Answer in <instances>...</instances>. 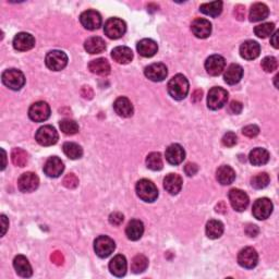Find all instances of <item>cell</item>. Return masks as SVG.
Wrapping results in <instances>:
<instances>
[{
    "label": "cell",
    "instance_id": "obj_30",
    "mask_svg": "<svg viewBox=\"0 0 279 279\" xmlns=\"http://www.w3.org/2000/svg\"><path fill=\"white\" fill-rule=\"evenodd\" d=\"M84 48L86 52L91 55L100 54L106 49V43L103 39H101V37L93 36L85 41Z\"/></svg>",
    "mask_w": 279,
    "mask_h": 279
},
{
    "label": "cell",
    "instance_id": "obj_53",
    "mask_svg": "<svg viewBox=\"0 0 279 279\" xmlns=\"http://www.w3.org/2000/svg\"><path fill=\"white\" fill-rule=\"evenodd\" d=\"M234 16H236L238 20H240V21L243 20L245 17V8L243 7V6L239 5L236 8H234Z\"/></svg>",
    "mask_w": 279,
    "mask_h": 279
},
{
    "label": "cell",
    "instance_id": "obj_45",
    "mask_svg": "<svg viewBox=\"0 0 279 279\" xmlns=\"http://www.w3.org/2000/svg\"><path fill=\"white\" fill-rule=\"evenodd\" d=\"M62 185L67 189H75L79 186V179L74 174H69L65 177V179L62 181Z\"/></svg>",
    "mask_w": 279,
    "mask_h": 279
},
{
    "label": "cell",
    "instance_id": "obj_15",
    "mask_svg": "<svg viewBox=\"0 0 279 279\" xmlns=\"http://www.w3.org/2000/svg\"><path fill=\"white\" fill-rule=\"evenodd\" d=\"M145 77L153 82H162L166 79L168 74L167 67L164 63H153L145 68Z\"/></svg>",
    "mask_w": 279,
    "mask_h": 279
},
{
    "label": "cell",
    "instance_id": "obj_20",
    "mask_svg": "<svg viewBox=\"0 0 279 279\" xmlns=\"http://www.w3.org/2000/svg\"><path fill=\"white\" fill-rule=\"evenodd\" d=\"M165 156L170 165H179L186 158V152L179 144H171L165 152Z\"/></svg>",
    "mask_w": 279,
    "mask_h": 279
},
{
    "label": "cell",
    "instance_id": "obj_36",
    "mask_svg": "<svg viewBox=\"0 0 279 279\" xmlns=\"http://www.w3.org/2000/svg\"><path fill=\"white\" fill-rule=\"evenodd\" d=\"M200 10L202 14H204L209 17H213V18H216L221 14V11H223V3L213 2V3L203 4V5H201Z\"/></svg>",
    "mask_w": 279,
    "mask_h": 279
},
{
    "label": "cell",
    "instance_id": "obj_21",
    "mask_svg": "<svg viewBox=\"0 0 279 279\" xmlns=\"http://www.w3.org/2000/svg\"><path fill=\"white\" fill-rule=\"evenodd\" d=\"M261 53V46L255 41H246L240 46V55L245 60L256 59Z\"/></svg>",
    "mask_w": 279,
    "mask_h": 279
},
{
    "label": "cell",
    "instance_id": "obj_31",
    "mask_svg": "<svg viewBox=\"0 0 279 279\" xmlns=\"http://www.w3.org/2000/svg\"><path fill=\"white\" fill-rule=\"evenodd\" d=\"M216 178L217 181L223 186H229L231 183L236 180V173L230 166H220L217 169L216 173Z\"/></svg>",
    "mask_w": 279,
    "mask_h": 279
},
{
    "label": "cell",
    "instance_id": "obj_29",
    "mask_svg": "<svg viewBox=\"0 0 279 279\" xmlns=\"http://www.w3.org/2000/svg\"><path fill=\"white\" fill-rule=\"evenodd\" d=\"M112 59L120 65H126L132 61L133 59V53L129 47L125 46H118L112 49L111 52Z\"/></svg>",
    "mask_w": 279,
    "mask_h": 279
},
{
    "label": "cell",
    "instance_id": "obj_19",
    "mask_svg": "<svg viewBox=\"0 0 279 279\" xmlns=\"http://www.w3.org/2000/svg\"><path fill=\"white\" fill-rule=\"evenodd\" d=\"M35 46V39L29 33H19L14 39V47L18 52H28Z\"/></svg>",
    "mask_w": 279,
    "mask_h": 279
},
{
    "label": "cell",
    "instance_id": "obj_22",
    "mask_svg": "<svg viewBox=\"0 0 279 279\" xmlns=\"http://www.w3.org/2000/svg\"><path fill=\"white\" fill-rule=\"evenodd\" d=\"M182 183V178L179 175L169 174L164 179V188L171 195H176L181 191Z\"/></svg>",
    "mask_w": 279,
    "mask_h": 279
},
{
    "label": "cell",
    "instance_id": "obj_13",
    "mask_svg": "<svg viewBox=\"0 0 279 279\" xmlns=\"http://www.w3.org/2000/svg\"><path fill=\"white\" fill-rule=\"evenodd\" d=\"M258 262V255L253 248H244L238 254V263L244 268H254Z\"/></svg>",
    "mask_w": 279,
    "mask_h": 279
},
{
    "label": "cell",
    "instance_id": "obj_14",
    "mask_svg": "<svg viewBox=\"0 0 279 279\" xmlns=\"http://www.w3.org/2000/svg\"><path fill=\"white\" fill-rule=\"evenodd\" d=\"M226 66V60L224 57L219 55H213L208 57L205 61V69L209 75L212 77H217L221 72L224 71Z\"/></svg>",
    "mask_w": 279,
    "mask_h": 279
},
{
    "label": "cell",
    "instance_id": "obj_52",
    "mask_svg": "<svg viewBox=\"0 0 279 279\" xmlns=\"http://www.w3.org/2000/svg\"><path fill=\"white\" fill-rule=\"evenodd\" d=\"M258 232H259V230H258L257 226H255V225H251V224H249L248 226L245 227V233L248 234V236L251 237V238L256 237L257 234H258Z\"/></svg>",
    "mask_w": 279,
    "mask_h": 279
},
{
    "label": "cell",
    "instance_id": "obj_8",
    "mask_svg": "<svg viewBox=\"0 0 279 279\" xmlns=\"http://www.w3.org/2000/svg\"><path fill=\"white\" fill-rule=\"evenodd\" d=\"M115 249L116 244L113 240L107 236H100L94 241V251L101 258L108 257Z\"/></svg>",
    "mask_w": 279,
    "mask_h": 279
},
{
    "label": "cell",
    "instance_id": "obj_57",
    "mask_svg": "<svg viewBox=\"0 0 279 279\" xmlns=\"http://www.w3.org/2000/svg\"><path fill=\"white\" fill-rule=\"evenodd\" d=\"M202 94H203L202 91H200V90L196 91V92L194 93V95H193V100H194V101H198V100L202 99Z\"/></svg>",
    "mask_w": 279,
    "mask_h": 279
},
{
    "label": "cell",
    "instance_id": "obj_2",
    "mask_svg": "<svg viewBox=\"0 0 279 279\" xmlns=\"http://www.w3.org/2000/svg\"><path fill=\"white\" fill-rule=\"evenodd\" d=\"M3 83L10 90L19 91L25 84L24 74L18 69H8L3 73Z\"/></svg>",
    "mask_w": 279,
    "mask_h": 279
},
{
    "label": "cell",
    "instance_id": "obj_54",
    "mask_svg": "<svg viewBox=\"0 0 279 279\" xmlns=\"http://www.w3.org/2000/svg\"><path fill=\"white\" fill-rule=\"evenodd\" d=\"M81 94H82V96H83L86 99H92L93 98V95H94L93 90H92L90 86H83V87H82Z\"/></svg>",
    "mask_w": 279,
    "mask_h": 279
},
{
    "label": "cell",
    "instance_id": "obj_10",
    "mask_svg": "<svg viewBox=\"0 0 279 279\" xmlns=\"http://www.w3.org/2000/svg\"><path fill=\"white\" fill-rule=\"evenodd\" d=\"M229 201L232 208L237 212H243L249 205V196L240 189H231L229 191Z\"/></svg>",
    "mask_w": 279,
    "mask_h": 279
},
{
    "label": "cell",
    "instance_id": "obj_37",
    "mask_svg": "<svg viewBox=\"0 0 279 279\" xmlns=\"http://www.w3.org/2000/svg\"><path fill=\"white\" fill-rule=\"evenodd\" d=\"M62 151L70 160H79V158H81L82 155H83V150H82L80 145L72 142H67L63 144Z\"/></svg>",
    "mask_w": 279,
    "mask_h": 279
},
{
    "label": "cell",
    "instance_id": "obj_33",
    "mask_svg": "<svg viewBox=\"0 0 279 279\" xmlns=\"http://www.w3.org/2000/svg\"><path fill=\"white\" fill-rule=\"evenodd\" d=\"M268 15H269V10L267 8V6L261 3H257L251 7L249 18L251 22H258V21L265 20V19L268 17Z\"/></svg>",
    "mask_w": 279,
    "mask_h": 279
},
{
    "label": "cell",
    "instance_id": "obj_32",
    "mask_svg": "<svg viewBox=\"0 0 279 279\" xmlns=\"http://www.w3.org/2000/svg\"><path fill=\"white\" fill-rule=\"evenodd\" d=\"M88 69H90V71L92 73L101 75V77H105V75H108L110 73L109 62L104 58L92 60L90 63H88Z\"/></svg>",
    "mask_w": 279,
    "mask_h": 279
},
{
    "label": "cell",
    "instance_id": "obj_39",
    "mask_svg": "<svg viewBox=\"0 0 279 279\" xmlns=\"http://www.w3.org/2000/svg\"><path fill=\"white\" fill-rule=\"evenodd\" d=\"M148 266H149L148 257L142 255V254H140V255H136L134 258L132 259L131 270L134 272V274H141V272L147 270Z\"/></svg>",
    "mask_w": 279,
    "mask_h": 279
},
{
    "label": "cell",
    "instance_id": "obj_43",
    "mask_svg": "<svg viewBox=\"0 0 279 279\" xmlns=\"http://www.w3.org/2000/svg\"><path fill=\"white\" fill-rule=\"evenodd\" d=\"M269 176L266 174V173H262V174H258L256 176L253 177L251 179V185L254 189H264L268 186L269 183Z\"/></svg>",
    "mask_w": 279,
    "mask_h": 279
},
{
    "label": "cell",
    "instance_id": "obj_23",
    "mask_svg": "<svg viewBox=\"0 0 279 279\" xmlns=\"http://www.w3.org/2000/svg\"><path fill=\"white\" fill-rule=\"evenodd\" d=\"M243 77V69L237 63H232L227 68L226 72L224 74V80L227 84L234 85L239 83Z\"/></svg>",
    "mask_w": 279,
    "mask_h": 279
},
{
    "label": "cell",
    "instance_id": "obj_25",
    "mask_svg": "<svg viewBox=\"0 0 279 279\" xmlns=\"http://www.w3.org/2000/svg\"><path fill=\"white\" fill-rule=\"evenodd\" d=\"M126 267H128L126 259L121 254L116 255L109 263V270L111 274L116 277L124 276L126 272Z\"/></svg>",
    "mask_w": 279,
    "mask_h": 279
},
{
    "label": "cell",
    "instance_id": "obj_47",
    "mask_svg": "<svg viewBox=\"0 0 279 279\" xmlns=\"http://www.w3.org/2000/svg\"><path fill=\"white\" fill-rule=\"evenodd\" d=\"M242 133L248 137H255L259 133V128L255 124L246 125L242 129Z\"/></svg>",
    "mask_w": 279,
    "mask_h": 279
},
{
    "label": "cell",
    "instance_id": "obj_40",
    "mask_svg": "<svg viewBox=\"0 0 279 279\" xmlns=\"http://www.w3.org/2000/svg\"><path fill=\"white\" fill-rule=\"evenodd\" d=\"M147 166L151 170H154V171L162 170L163 166H164L162 155L160 153H156V152H154V153H151L147 157Z\"/></svg>",
    "mask_w": 279,
    "mask_h": 279
},
{
    "label": "cell",
    "instance_id": "obj_51",
    "mask_svg": "<svg viewBox=\"0 0 279 279\" xmlns=\"http://www.w3.org/2000/svg\"><path fill=\"white\" fill-rule=\"evenodd\" d=\"M50 258H52V262H53L54 264L58 265V266L62 265L63 262H65V257H63L62 253L59 252V251L54 252L53 254H52V256H50Z\"/></svg>",
    "mask_w": 279,
    "mask_h": 279
},
{
    "label": "cell",
    "instance_id": "obj_46",
    "mask_svg": "<svg viewBox=\"0 0 279 279\" xmlns=\"http://www.w3.org/2000/svg\"><path fill=\"white\" fill-rule=\"evenodd\" d=\"M237 135L233 132H227L223 137V144L226 148H232L237 144Z\"/></svg>",
    "mask_w": 279,
    "mask_h": 279
},
{
    "label": "cell",
    "instance_id": "obj_58",
    "mask_svg": "<svg viewBox=\"0 0 279 279\" xmlns=\"http://www.w3.org/2000/svg\"><path fill=\"white\" fill-rule=\"evenodd\" d=\"M2 152H3V160H4V164H3V167H2V169L4 170V169H5V167H6V152H5L4 150H2Z\"/></svg>",
    "mask_w": 279,
    "mask_h": 279
},
{
    "label": "cell",
    "instance_id": "obj_12",
    "mask_svg": "<svg viewBox=\"0 0 279 279\" xmlns=\"http://www.w3.org/2000/svg\"><path fill=\"white\" fill-rule=\"evenodd\" d=\"M39 186H40L39 177L33 173H25L18 180L19 190L23 193L33 192L39 188Z\"/></svg>",
    "mask_w": 279,
    "mask_h": 279
},
{
    "label": "cell",
    "instance_id": "obj_9",
    "mask_svg": "<svg viewBox=\"0 0 279 279\" xmlns=\"http://www.w3.org/2000/svg\"><path fill=\"white\" fill-rule=\"evenodd\" d=\"M29 116L35 122L46 121L50 116V107L45 101H36L30 107Z\"/></svg>",
    "mask_w": 279,
    "mask_h": 279
},
{
    "label": "cell",
    "instance_id": "obj_11",
    "mask_svg": "<svg viewBox=\"0 0 279 279\" xmlns=\"http://www.w3.org/2000/svg\"><path fill=\"white\" fill-rule=\"evenodd\" d=\"M271 212H272V203L267 198L258 199L255 201L254 204H253V208H252L253 216L258 220H264L266 218H268L270 216Z\"/></svg>",
    "mask_w": 279,
    "mask_h": 279
},
{
    "label": "cell",
    "instance_id": "obj_55",
    "mask_svg": "<svg viewBox=\"0 0 279 279\" xmlns=\"http://www.w3.org/2000/svg\"><path fill=\"white\" fill-rule=\"evenodd\" d=\"M2 224H3V233L2 234L3 236H5L6 232H7L8 227H9V221L5 215H2Z\"/></svg>",
    "mask_w": 279,
    "mask_h": 279
},
{
    "label": "cell",
    "instance_id": "obj_1",
    "mask_svg": "<svg viewBox=\"0 0 279 279\" xmlns=\"http://www.w3.org/2000/svg\"><path fill=\"white\" fill-rule=\"evenodd\" d=\"M168 93L171 97L176 100H182L186 98L189 93V82L188 79L182 74H177L173 79H170L167 86Z\"/></svg>",
    "mask_w": 279,
    "mask_h": 279
},
{
    "label": "cell",
    "instance_id": "obj_42",
    "mask_svg": "<svg viewBox=\"0 0 279 279\" xmlns=\"http://www.w3.org/2000/svg\"><path fill=\"white\" fill-rule=\"evenodd\" d=\"M275 30V24L274 23H262L257 25L254 29V33L259 39H266L269 35L272 34V32Z\"/></svg>",
    "mask_w": 279,
    "mask_h": 279
},
{
    "label": "cell",
    "instance_id": "obj_35",
    "mask_svg": "<svg viewBox=\"0 0 279 279\" xmlns=\"http://www.w3.org/2000/svg\"><path fill=\"white\" fill-rule=\"evenodd\" d=\"M224 233V225L219 220L212 219L206 224V236L209 239H218Z\"/></svg>",
    "mask_w": 279,
    "mask_h": 279
},
{
    "label": "cell",
    "instance_id": "obj_38",
    "mask_svg": "<svg viewBox=\"0 0 279 279\" xmlns=\"http://www.w3.org/2000/svg\"><path fill=\"white\" fill-rule=\"evenodd\" d=\"M11 161L18 167L27 166L29 161L28 153L22 149H14L11 152Z\"/></svg>",
    "mask_w": 279,
    "mask_h": 279
},
{
    "label": "cell",
    "instance_id": "obj_24",
    "mask_svg": "<svg viewBox=\"0 0 279 279\" xmlns=\"http://www.w3.org/2000/svg\"><path fill=\"white\" fill-rule=\"evenodd\" d=\"M113 109L117 115L123 118H129L133 115V106L131 101L126 97H119L113 103Z\"/></svg>",
    "mask_w": 279,
    "mask_h": 279
},
{
    "label": "cell",
    "instance_id": "obj_34",
    "mask_svg": "<svg viewBox=\"0 0 279 279\" xmlns=\"http://www.w3.org/2000/svg\"><path fill=\"white\" fill-rule=\"evenodd\" d=\"M249 160L253 166H263V165L268 163L269 153L265 149L257 148L251 151V153L249 155Z\"/></svg>",
    "mask_w": 279,
    "mask_h": 279
},
{
    "label": "cell",
    "instance_id": "obj_16",
    "mask_svg": "<svg viewBox=\"0 0 279 279\" xmlns=\"http://www.w3.org/2000/svg\"><path fill=\"white\" fill-rule=\"evenodd\" d=\"M80 22L86 30L94 31L99 29L101 25V17L97 11L87 10L81 15Z\"/></svg>",
    "mask_w": 279,
    "mask_h": 279
},
{
    "label": "cell",
    "instance_id": "obj_49",
    "mask_svg": "<svg viewBox=\"0 0 279 279\" xmlns=\"http://www.w3.org/2000/svg\"><path fill=\"white\" fill-rule=\"evenodd\" d=\"M242 109L243 106L238 100H232L229 105V108H228V110H229V112L232 113V115H239V113L242 111Z\"/></svg>",
    "mask_w": 279,
    "mask_h": 279
},
{
    "label": "cell",
    "instance_id": "obj_56",
    "mask_svg": "<svg viewBox=\"0 0 279 279\" xmlns=\"http://www.w3.org/2000/svg\"><path fill=\"white\" fill-rule=\"evenodd\" d=\"M278 34H279V32L276 31L274 34L271 35V39H270V44L272 46H274V48H278L279 47V43H278Z\"/></svg>",
    "mask_w": 279,
    "mask_h": 279
},
{
    "label": "cell",
    "instance_id": "obj_18",
    "mask_svg": "<svg viewBox=\"0 0 279 279\" xmlns=\"http://www.w3.org/2000/svg\"><path fill=\"white\" fill-rule=\"evenodd\" d=\"M192 33L198 39H207L212 33V24L206 19H195L191 24Z\"/></svg>",
    "mask_w": 279,
    "mask_h": 279
},
{
    "label": "cell",
    "instance_id": "obj_5",
    "mask_svg": "<svg viewBox=\"0 0 279 279\" xmlns=\"http://www.w3.org/2000/svg\"><path fill=\"white\" fill-rule=\"evenodd\" d=\"M58 132L52 125H44L37 130L35 140L42 147H52L58 141Z\"/></svg>",
    "mask_w": 279,
    "mask_h": 279
},
{
    "label": "cell",
    "instance_id": "obj_7",
    "mask_svg": "<svg viewBox=\"0 0 279 279\" xmlns=\"http://www.w3.org/2000/svg\"><path fill=\"white\" fill-rule=\"evenodd\" d=\"M45 63L47 68L53 71H60L68 65V56L61 50H53L47 54Z\"/></svg>",
    "mask_w": 279,
    "mask_h": 279
},
{
    "label": "cell",
    "instance_id": "obj_26",
    "mask_svg": "<svg viewBox=\"0 0 279 279\" xmlns=\"http://www.w3.org/2000/svg\"><path fill=\"white\" fill-rule=\"evenodd\" d=\"M136 49L138 54L145 58H151L153 57L158 50V46L156 42L150 39H144L142 41H140L136 45Z\"/></svg>",
    "mask_w": 279,
    "mask_h": 279
},
{
    "label": "cell",
    "instance_id": "obj_28",
    "mask_svg": "<svg viewBox=\"0 0 279 279\" xmlns=\"http://www.w3.org/2000/svg\"><path fill=\"white\" fill-rule=\"evenodd\" d=\"M144 232V225L141 220L132 219L125 228V234L129 240L136 241L141 239Z\"/></svg>",
    "mask_w": 279,
    "mask_h": 279
},
{
    "label": "cell",
    "instance_id": "obj_48",
    "mask_svg": "<svg viewBox=\"0 0 279 279\" xmlns=\"http://www.w3.org/2000/svg\"><path fill=\"white\" fill-rule=\"evenodd\" d=\"M123 215L119 212H113L109 216V223L113 226H120L123 223Z\"/></svg>",
    "mask_w": 279,
    "mask_h": 279
},
{
    "label": "cell",
    "instance_id": "obj_50",
    "mask_svg": "<svg viewBox=\"0 0 279 279\" xmlns=\"http://www.w3.org/2000/svg\"><path fill=\"white\" fill-rule=\"evenodd\" d=\"M199 171V167H198V165L194 164V163H188L186 165V167H185V173L189 176V177H191V176H194L196 173Z\"/></svg>",
    "mask_w": 279,
    "mask_h": 279
},
{
    "label": "cell",
    "instance_id": "obj_27",
    "mask_svg": "<svg viewBox=\"0 0 279 279\" xmlns=\"http://www.w3.org/2000/svg\"><path fill=\"white\" fill-rule=\"evenodd\" d=\"M14 266L15 269L18 272V275H20L21 277L29 278L33 274V270H32V266L30 262L28 261V258L23 255H18L14 259Z\"/></svg>",
    "mask_w": 279,
    "mask_h": 279
},
{
    "label": "cell",
    "instance_id": "obj_44",
    "mask_svg": "<svg viewBox=\"0 0 279 279\" xmlns=\"http://www.w3.org/2000/svg\"><path fill=\"white\" fill-rule=\"evenodd\" d=\"M261 65L266 72H272L277 69L278 62L275 57H265V58L262 60Z\"/></svg>",
    "mask_w": 279,
    "mask_h": 279
},
{
    "label": "cell",
    "instance_id": "obj_4",
    "mask_svg": "<svg viewBox=\"0 0 279 279\" xmlns=\"http://www.w3.org/2000/svg\"><path fill=\"white\" fill-rule=\"evenodd\" d=\"M228 92L221 87H213L209 90L207 96V107L212 110H218L226 105Z\"/></svg>",
    "mask_w": 279,
    "mask_h": 279
},
{
    "label": "cell",
    "instance_id": "obj_6",
    "mask_svg": "<svg viewBox=\"0 0 279 279\" xmlns=\"http://www.w3.org/2000/svg\"><path fill=\"white\" fill-rule=\"evenodd\" d=\"M126 31V25L118 18H111L109 20H107L104 27L105 34L111 40H118L120 37H122Z\"/></svg>",
    "mask_w": 279,
    "mask_h": 279
},
{
    "label": "cell",
    "instance_id": "obj_41",
    "mask_svg": "<svg viewBox=\"0 0 279 279\" xmlns=\"http://www.w3.org/2000/svg\"><path fill=\"white\" fill-rule=\"evenodd\" d=\"M60 129L67 135H74L79 132V124L71 119H63L60 121Z\"/></svg>",
    "mask_w": 279,
    "mask_h": 279
},
{
    "label": "cell",
    "instance_id": "obj_17",
    "mask_svg": "<svg viewBox=\"0 0 279 279\" xmlns=\"http://www.w3.org/2000/svg\"><path fill=\"white\" fill-rule=\"evenodd\" d=\"M65 170V165L59 157H49L45 166H44V173L49 178H58V177L63 173Z\"/></svg>",
    "mask_w": 279,
    "mask_h": 279
},
{
    "label": "cell",
    "instance_id": "obj_3",
    "mask_svg": "<svg viewBox=\"0 0 279 279\" xmlns=\"http://www.w3.org/2000/svg\"><path fill=\"white\" fill-rule=\"evenodd\" d=\"M136 194L144 202L152 203L156 201L158 196V190L153 182L148 179H142L136 183Z\"/></svg>",
    "mask_w": 279,
    "mask_h": 279
}]
</instances>
